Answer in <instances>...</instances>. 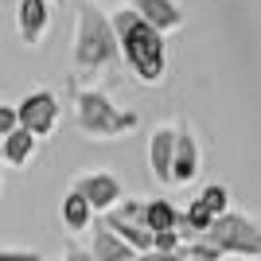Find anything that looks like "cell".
<instances>
[{"mask_svg":"<svg viewBox=\"0 0 261 261\" xmlns=\"http://www.w3.org/2000/svg\"><path fill=\"white\" fill-rule=\"evenodd\" d=\"M113 35H117V47H121V59L133 66V74L141 78L144 86H156L164 82V66H168V43L164 35L129 8H117L113 12Z\"/></svg>","mask_w":261,"mask_h":261,"instance_id":"6da1fadb","label":"cell"},{"mask_svg":"<svg viewBox=\"0 0 261 261\" xmlns=\"http://www.w3.org/2000/svg\"><path fill=\"white\" fill-rule=\"evenodd\" d=\"M199 203H203L215 218H222V215L230 211V191H226L222 184H207L203 191H199Z\"/></svg>","mask_w":261,"mask_h":261,"instance_id":"e0dca14e","label":"cell"},{"mask_svg":"<svg viewBox=\"0 0 261 261\" xmlns=\"http://www.w3.org/2000/svg\"><path fill=\"white\" fill-rule=\"evenodd\" d=\"M74 191L90 203L94 215H109V211L125 199L121 179H117V175H109V172H90V175H82V179H74Z\"/></svg>","mask_w":261,"mask_h":261,"instance_id":"8992f818","label":"cell"},{"mask_svg":"<svg viewBox=\"0 0 261 261\" xmlns=\"http://www.w3.org/2000/svg\"><path fill=\"white\" fill-rule=\"evenodd\" d=\"M16 129H20V113H16V106H0V137H12Z\"/></svg>","mask_w":261,"mask_h":261,"instance_id":"ac0fdd59","label":"cell"},{"mask_svg":"<svg viewBox=\"0 0 261 261\" xmlns=\"http://www.w3.org/2000/svg\"><path fill=\"white\" fill-rule=\"evenodd\" d=\"M184 226V215L168 203V199H148L144 203V230L148 234H168V230Z\"/></svg>","mask_w":261,"mask_h":261,"instance_id":"4fadbf2b","label":"cell"},{"mask_svg":"<svg viewBox=\"0 0 261 261\" xmlns=\"http://www.w3.org/2000/svg\"><path fill=\"white\" fill-rule=\"evenodd\" d=\"M172 156H175V125H160L148 137V168H152L156 184L172 187Z\"/></svg>","mask_w":261,"mask_h":261,"instance_id":"ba28073f","label":"cell"},{"mask_svg":"<svg viewBox=\"0 0 261 261\" xmlns=\"http://www.w3.org/2000/svg\"><path fill=\"white\" fill-rule=\"evenodd\" d=\"M16 113H20V129H28L35 141H39V137H51L55 125H59V101H55L51 90L28 94V98L16 106Z\"/></svg>","mask_w":261,"mask_h":261,"instance_id":"5b68a950","label":"cell"},{"mask_svg":"<svg viewBox=\"0 0 261 261\" xmlns=\"http://www.w3.org/2000/svg\"><path fill=\"white\" fill-rule=\"evenodd\" d=\"M199 242H207L211 250H218L222 257L226 253H238V257H250V261L261 257V226L253 218L238 215V211H226L222 218H215L211 230Z\"/></svg>","mask_w":261,"mask_h":261,"instance_id":"277c9868","label":"cell"},{"mask_svg":"<svg viewBox=\"0 0 261 261\" xmlns=\"http://www.w3.org/2000/svg\"><path fill=\"white\" fill-rule=\"evenodd\" d=\"M133 12H137L148 28H156L160 35L184 28V12H179L175 0H133Z\"/></svg>","mask_w":261,"mask_h":261,"instance_id":"30bf717a","label":"cell"},{"mask_svg":"<svg viewBox=\"0 0 261 261\" xmlns=\"http://www.w3.org/2000/svg\"><path fill=\"white\" fill-rule=\"evenodd\" d=\"M211 222H215V215L195 199V203L184 211V230H179V234H195V238H203V234L211 230Z\"/></svg>","mask_w":261,"mask_h":261,"instance_id":"2e32d148","label":"cell"},{"mask_svg":"<svg viewBox=\"0 0 261 261\" xmlns=\"http://www.w3.org/2000/svg\"><path fill=\"white\" fill-rule=\"evenodd\" d=\"M51 4H66V0H51Z\"/></svg>","mask_w":261,"mask_h":261,"instance_id":"d4e9b609","label":"cell"},{"mask_svg":"<svg viewBox=\"0 0 261 261\" xmlns=\"http://www.w3.org/2000/svg\"><path fill=\"white\" fill-rule=\"evenodd\" d=\"M74 109H78V129L90 141H121L137 129V113L113 106L106 90H78Z\"/></svg>","mask_w":261,"mask_h":261,"instance_id":"3957f363","label":"cell"},{"mask_svg":"<svg viewBox=\"0 0 261 261\" xmlns=\"http://www.w3.org/2000/svg\"><path fill=\"white\" fill-rule=\"evenodd\" d=\"M137 261H187L184 257V246H179V250H175V253H141V257H137Z\"/></svg>","mask_w":261,"mask_h":261,"instance_id":"ffe728a7","label":"cell"},{"mask_svg":"<svg viewBox=\"0 0 261 261\" xmlns=\"http://www.w3.org/2000/svg\"><path fill=\"white\" fill-rule=\"evenodd\" d=\"M35 156V137L28 129H16L12 137H4V160L12 168H23V164Z\"/></svg>","mask_w":261,"mask_h":261,"instance_id":"9a60e30c","label":"cell"},{"mask_svg":"<svg viewBox=\"0 0 261 261\" xmlns=\"http://www.w3.org/2000/svg\"><path fill=\"white\" fill-rule=\"evenodd\" d=\"M63 222H66V230H90L94 226V211H90V203L78 195L74 187L63 199Z\"/></svg>","mask_w":261,"mask_h":261,"instance_id":"5bb4252c","label":"cell"},{"mask_svg":"<svg viewBox=\"0 0 261 261\" xmlns=\"http://www.w3.org/2000/svg\"><path fill=\"white\" fill-rule=\"evenodd\" d=\"M0 187H4V172H0Z\"/></svg>","mask_w":261,"mask_h":261,"instance_id":"cb8c5ba5","label":"cell"},{"mask_svg":"<svg viewBox=\"0 0 261 261\" xmlns=\"http://www.w3.org/2000/svg\"><path fill=\"white\" fill-rule=\"evenodd\" d=\"M257 261H261V257H257Z\"/></svg>","mask_w":261,"mask_h":261,"instance_id":"484cf974","label":"cell"},{"mask_svg":"<svg viewBox=\"0 0 261 261\" xmlns=\"http://www.w3.org/2000/svg\"><path fill=\"white\" fill-rule=\"evenodd\" d=\"M0 160H4V137H0Z\"/></svg>","mask_w":261,"mask_h":261,"instance_id":"7402d4cb","label":"cell"},{"mask_svg":"<svg viewBox=\"0 0 261 261\" xmlns=\"http://www.w3.org/2000/svg\"><path fill=\"white\" fill-rule=\"evenodd\" d=\"M90 257L94 261H137V253H133L113 230H106L98 222V226H94V242H90Z\"/></svg>","mask_w":261,"mask_h":261,"instance_id":"7c38bea8","label":"cell"},{"mask_svg":"<svg viewBox=\"0 0 261 261\" xmlns=\"http://www.w3.org/2000/svg\"><path fill=\"white\" fill-rule=\"evenodd\" d=\"M199 175V144L191 125H175V156H172V187H187Z\"/></svg>","mask_w":261,"mask_h":261,"instance_id":"52a82bcc","label":"cell"},{"mask_svg":"<svg viewBox=\"0 0 261 261\" xmlns=\"http://www.w3.org/2000/svg\"><path fill=\"white\" fill-rule=\"evenodd\" d=\"M101 226L113 230V234L137 253V257H141V253H152V234H148L141 222H129V218H121L117 211H109V215H101Z\"/></svg>","mask_w":261,"mask_h":261,"instance_id":"8fae6325","label":"cell"},{"mask_svg":"<svg viewBox=\"0 0 261 261\" xmlns=\"http://www.w3.org/2000/svg\"><path fill=\"white\" fill-rule=\"evenodd\" d=\"M184 257H187V253H184ZM187 261H203V257H187Z\"/></svg>","mask_w":261,"mask_h":261,"instance_id":"603a6c76","label":"cell"},{"mask_svg":"<svg viewBox=\"0 0 261 261\" xmlns=\"http://www.w3.org/2000/svg\"><path fill=\"white\" fill-rule=\"evenodd\" d=\"M0 261H43L35 250H0Z\"/></svg>","mask_w":261,"mask_h":261,"instance_id":"d6986e66","label":"cell"},{"mask_svg":"<svg viewBox=\"0 0 261 261\" xmlns=\"http://www.w3.org/2000/svg\"><path fill=\"white\" fill-rule=\"evenodd\" d=\"M16 28H20V39L28 47H35L51 28V0H20V12H16Z\"/></svg>","mask_w":261,"mask_h":261,"instance_id":"9c48e42d","label":"cell"},{"mask_svg":"<svg viewBox=\"0 0 261 261\" xmlns=\"http://www.w3.org/2000/svg\"><path fill=\"white\" fill-rule=\"evenodd\" d=\"M117 55H121V47H117V35H113L109 16L98 4L82 0L78 16H74V51H70L74 66L82 74H98V70L117 63Z\"/></svg>","mask_w":261,"mask_h":261,"instance_id":"7a4b0ae2","label":"cell"},{"mask_svg":"<svg viewBox=\"0 0 261 261\" xmlns=\"http://www.w3.org/2000/svg\"><path fill=\"white\" fill-rule=\"evenodd\" d=\"M63 261H94V257H90V250H82V246H74V242H70V246H66V253H63Z\"/></svg>","mask_w":261,"mask_h":261,"instance_id":"44dd1931","label":"cell"}]
</instances>
